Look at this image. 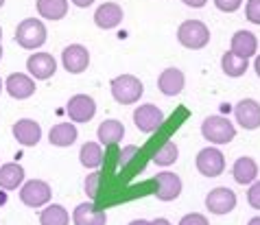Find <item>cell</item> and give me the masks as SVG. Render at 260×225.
I'll use <instances>...</instances> for the list:
<instances>
[{"label":"cell","instance_id":"cell-5","mask_svg":"<svg viewBox=\"0 0 260 225\" xmlns=\"http://www.w3.org/2000/svg\"><path fill=\"white\" fill-rule=\"evenodd\" d=\"M53 197V190L44 179H28L20 188V201L28 208H42Z\"/></svg>","mask_w":260,"mask_h":225},{"label":"cell","instance_id":"cell-2","mask_svg":"<svg viewBox=\"0 0 260 225\" xmlns=\"http://www.w3.org/2000/svg\"><path fill=\"white\" fill-rule=\"evenodd\" d=\"M177 40L184 48L199 50L210 44V28H208L201 20H186L177 28Z\"/></svg>","mask_w":260,"mask_h":225},{"label":"cell","instance_id":"cell-31","mask_svg":"<svg viewBox=\"0 0 260 225\" xmlns=\"http://www.w3.org/2000/svg\"><path fill=\"white\" fill-rule=\"evenodd\" d=\"M245 16L251 24H260V0H247L245 5Z\"/></svg>","mask_w":260,"mask_h":225},{"label":"cell","instance_id":"cell-38","mask_svg":"<svg viewBox=\"0 0 260 225\" xmlns=\"http://www.w3.org/2000/svg\"><path fill=\"white\" fill-rule=\"evenodd\" d=\"M254 70H256V75L260 77V55H256V61H254Z\"/></svg>","mask_w":260,"mask_h":225},{"label":"cell","instance_id":"cell-26","mask_svg":"<svg viewBox=\"0 0 260 225\" xmlns=\"http://www.w3.org/2000/svg\"><path fill=\"white\" fill-rule=\"evenodd\" d=\"M221 68H223V72H225L228 77H243L245 72H247V68H249V59H243V57H238V55H234V53H228L221 57Z\"/></svg>","mask_w":260,"mask_h":225},{"label":"cell","instance_id":"cell-21","mask_svg":"<svg viewBox=\"0 0 260 225\" xmlns=\"http://www.w3.org/2000/svg\"><path fill=\"white\" fill-rule=\"evenodd\" d=\"M24 184V169L16 162H7L0 166V188L3 190H16Z\"/></svg>","mask_w":260,"mask_h":225},{"label":"cell","instance_id":"cell-34","mask_svg":"<svg viewBox=\"0 0 260 225\" xmlns=\"http://www.w3.org/2000/svg\"><path fill=\"white\" fill-rule=\"evenodd\" d=\"M177 225H210V223H208V219H206L204 214H199V212H190V214L182 216V221H179Z\"/></svg>","mask_w":260,"mask_h":225},{"label":"cell","instance_id":"cell-17","mask_svg":"<svg viewBox=\"0 0 260 225\" xmlns=\"http://www.w3.org/2000/svg\"><path fill=\"white\" fill-rule=\"evenodd\" d=\"M122 22V7L116 3H105L101 5L94 13V24L103 31H112Z\"/></svg>","mask_w":260,"mask_h":225},{"label":"cell","instance_id":"cell-36","mask_svg":"<svg viewBox=\"0 0 260 225\" xmlns=\"http://www.w3.org/2000/svg\"><path fill=\"white\" fill-rule=\"evenodd\" d=\"M70 3L75 5V7H81V9H85V7H90L94 0H70Z\"/></svg>","mask_w":260,"mask_h":225},{"label":"cell","instance_id":"cell-44","mask_svg":"<svg viewBox=\"0 0 260 225\" xmlns=\"http://www.w3.org/2000/svg\"><path fill=\"white\" fill-rule=\"evenodd\" d=\"M3 5H5V0H0V7H3Z\"/></svg>","mask_w":260,"mask_h":225},{"label":"cell","instance_id":"cell-27","mask_svg":"<svg viewBox=\"0 0 260 225\" xmlns=\"http://www.w3.org/2000/svg\"><path fill=\"white\" fill-rule=\"evenodd\" d=\"M79 159L85 169H99L103 164V149L99 142H85L79 151Z\"/></svg>","mask_w":260,"mask_h":225},{"label":"cell","instance_id":"cell-6","mask_svg":"<svg viewBox=\"0 0 260 225\" xmlns=\"http://www.w3.org/2000/svg\"><path fill=\"white\" fill-rule=\"evenodd\" d=\"M197 171L204 177H219L225 171V157L219 149L206 147L197 153Z\"/></svg>","mask_w":260,"mask_h":225},{"label":"cell","instance_id":"cell-24","mask_svg":"<svg viewBox=\"0 0 260 225\" xmlns=\"http://www.w3.org/2000/svg\"><path fill=\"white\" fill-rule=\"evenodd\" d=\"M38 13L44 20H61L68 13V0H38Z\"/></svg>","mask_w":260,"mask_h":225},{"label":"cell","instance_id":"cell-3","mask_svg":"<svg viewBox=\"0 0 260 225\" xmlns=\"http://www.w3.org/2000/svg\"><path fill=\"white\" fill-rule=\"evenodd\" d=\"M112 88V97L116 103L120 105H132V103H138L142 92H144V85L138 77L134 75H120L116 79H112L110 83Z\"/></svg>","mask_w":260,"mask_h":225},{"label":"cell","instance_id":"cell-10","mask_svg":"<svg viewBox=\"0 0 260 225\" xmlns=\"http://www.w3.org/2000/svg\"><path fill=\"white\" fill-rule=\"evenodd\" d=\"M26 70L28 75L38 81H46L57 72V61L50 53H33L26 59Z\"/></svg>","mask_w":260,"mask_h":225},{"label":"cell","instance_id":"cell-9","mask_svg":"<svg viewBox=\"0 0 260 225\" xmlns=\"http://www.w3.org/2000/svg\"><path fill=\"white\" fill-rule=\"evenodd\" d=\"M61 63L70 75H81L90 66V50L83 44H70L61 50Z\"/></svg>","mask_w":260,"mask_h":225},{"label":"cell","instance_id":"cell-30","mask_svg":"<svg viewBox=\"0 0 260 225\" xmlns=\"http://www.w3.org/2000/svg\"><path fill=\"white\" fill-rule=\"evenodd\" d=\"M101 179H103V175H101V173H90L88 179H85V192H88V197H90V199H96Z\"/></svg>","mask_w":260,"mask_h":225},{"label":"cell","instance_id":"cell-14","mask_svg":"<svg viewBox=\"0 0 260 225\" xmlns=\"http://www.w3.org/2000/svg\"><path fill=\"white\" fill-rule=\"evenodd\" d=\"M155 181H157L155 195L160 201H173L182 195V179H179V175H175V173H169V171L157 173Z\"/></svg>","mask_w":260,"mask_h":225},{"label":"cell","instance_id":"cell-41","mask_svg":"<svg viewBox=\"0 0 260 225\" xmlns=\"http://www.w3.org/2000/svg\"><path fill=\"white\" fill-rule=\"evenodd\" d=\"M3 88H5V81H3V79H0V92H3Z\"/></svg>","mask_w":260,"mask_h":225},{"label":"cell","instance_id":"cell-23","mask_svg":"<svg viewBox=\"0 0 260 225\" xmlns=\"http://www.w3.org/2000/svg\"><path fill=\"white\" fill-rule=\"evenodd\" d=\"M232 175L234 179L238 181V184H254L256 177H258V164H256V159H251V157H238L234 166H232Z\"/></svg>","mask_w":260,"mask_h":225},{"label":"cell","instance_id":"cell-1","mask_svg":"<svg viewBox=\"0 0 260 225\" xmlns=\"http://www.w3.org/2000/svg\"><path fill=\"white\" fill-rule=\"evenodd\" d=\"M46 38H48V31L44 22L38 18H26L16 28V42L26 50L42 48L46 44Z\"/></svg>","mask_w":260,"mask_h":225},{"label":"cell","instance_id":"cell-37","mask_svg":"<svg viewBox=\"0 0 260 225\" xmlns=\"http://www.w3.org/2000/svg\"><path fill=\"white\" fill-rule=\"evenodd\" d=\"M149 225H171V221H169V219H164V216H157V219L149 221Z\"/></svg>","mask_w":260,"mask_h":225},{"label":"cell","instance_id":"cell-4","mask_svg":"<svg viewBox=\"0 0 260 225\" xmlns=\"http://www.w3.org/2000/svg\"><path fill=\"white\" fill-rule=\"evenodd\" d=\"M201 136L212 144H230L236 138V127L225 116H208L201 125Z\"/></svg>","mask_w":260,"mask_h":225},{"label":"cell","instance_id":"cell-40","mask_svg":"<svg viewBox=\"0 0 260 225\" xmlns=\"http://www.w3.org/2000/svg\"><path fill=\"white\" fill-rule=\"evenodd\" d=\"M247 225H260V216H254V219H249Z\"/></svg>","mask_w":260,"mask_h":225},{"label":"cell","instance_id":"cell-35","mask_svg":"<svg viewBox=\"0 0 260 225\" xmlns=\"http://www.w3.org/2000/svg\"><path fill=\"white\" fill-rule=\"evenodd\" d=\"M182 3L188 5V7H192V9H201V7H206L208 0H182Z\"/></svg>","mask_w":260,"mask_h":225},{"label":"cell","instance_id":"cell-19","mask_svg":"<svg viewBox=\"0 0 260 225\" xmlns=\"http://www.w3.org/2000/svg\"><path fill=\"white\" fill-rule=\"evenodd\" d=\"M72 223L75 225H105L107 214L94 203H79L72 212Z\"/></svg>","mask_w":260,"mask_h":225},{"label":"cell","instance_id":"cell-7","mask_svg":"<svg viewBox=\"0 0 260 225\" xmlns=\"http://www.w3.org/2000/svg\"><path fill=\"white\" fill-rule=\"evenodd\" d=\"M66 112L72 122H90L96 114V103L88 94H75V97H70V101H68Z\"/></svg>","mask_w":260,"mask_h":225},{"label":"cell","instance_id":"cell-43","mask_svg":"<svg viewBox=\"0 0 260 225\" xmlns=\"http://www.w3.org/2000/svg\"><path fill=\"white\" fill-rule=\"evenodd\" d=\"M0 42H3V28H0Z\"/></svg>","mask_w":260,"mask_h":225},{"label":"cell","instance_id":"cell-29","mask_svg":"<svg viewBox=\"0 0 260 225\" xmlns=\"http://www.w3.org/2000/svg\"><path fill=\"white\" fill-rule=\"evenodd\" d=\"M140 153V149L136 147V144H129V147H125L118 153V169H125V166H129L136 159V155Z\"/></svg>","mask_w":260,"mask_h":225},{"label":"cell","instance_id":"cell-25","mask_svg":"<svg viewBox=\"0 0 260 225\" xmlns=\"http://www.w3.org/2000/svg\"><path fill=\"white\" fill-rule=\"evenodd\" d=\"M68 223H70V214L59 203H50L48 208L40 212V225H68Z\"/></svg>","mask_w":260,"mask_h":225},{"label":"cell","instance_id":"cell-22","mask_svg":"<svg viewBox=\"0 0 260 225\" xmlns=\"http://www.w3.org/2000/svg\"><path fill=\"white\" fill-rule=\"evenodd\" d=\"M77 138H79V132L72 122H59V125H55L48 132V142L53 147H70V144L77 142Z\"/></svg>","mask_w":260,"mask_h":225},{"label":"cell","instance_id":"cell-39","mask_svg":"<svg viewBox=\"0 0 260 225\" xmlns=\"http://www.w3.org/2000/svg\"><path fill=\"white\" fill-rule=\"evenodd\" d=\"M129 225H149V221H144V219H134Z\"/></svg>","mask_w":260,"mask_h":225},{"label":"cell","instance_id":"cell-20","mask_svg":"<svg viewBox=\"0 0 260 225\" xmlns=\"http://www.w3.org/2000/svg\"><path fill=\"white\" fill-rule=\"evenodd\" d=\"M122 136H125V127H122L120 120H114V118L103 120L96 129V138L103 147H114V144H118L122 140Z\"/></svg>","mask_w":260,"mask_h":225},{"label":"cell","instance_id":"cell-8","mask_svg":"<svg viewBox=\"0 0 260 225\" xmlns=\"http://www.w3.org/2000/svg\"><path fill=\"white\" fill-rule=\"evenodd\" d=\"M164 122V112L157 105L144 103L140 107H136L134 112V125L140 129L142 134H153L157 127Z\"/></svg>","mask_w":260,"mask_h":225},{"label":"cell","instance_id":"cell-32","mask_svg":"<svg viewBox=\"0 0 260 225\" xmlns=\"http://www.w3.org/2000/svg\"><path fill=\"white\" fill-rule=\"evenodd\" d=\"M247 201L254 210H260V179H256L247 190Z\"/></svg>","mask_w":260,"mask_h":225},{"label":"cell","instance_id":"cell-33","mask_svg":"<svg viewBox=\"0 0 260 225\" xmlns=\"http://www.w3.org/2000/svg\"><path fill=\"white\" fill-rule=\"evenodd\" d=\"M216 5V9L223 11V13H234L238 7L243 5V0H212Z\"/></svg>","mask_w":260,"mask_h":225},{"label":"cell","instance_id":"cell-13","mask_svg":"<svg viewBox=\"0 0 260 225\" xmlns=\"http://www.w3.org/2000/svg\"><path fill=\"white\" fill-rule=\"evenodd\" d=\"M234 116L238 120V125L243 129H258L260 127V103L254 99H243L241 103H236L234 107Z\"/></svg>","mask_w":260,"mask_h":225},{"label":"cell","instance_id":"cell-11","mask_svg":"<svg viewBox=\"0 0 260 225\" xmlns=\"http://www.w3.org/2000/svg\"><path fill=\"white\" fill-rule=\"evenodd\" d=\"M206 208L210 210L212 214H228L236 208V195L234 190H230L225 186H219L214 190L208 192L206 197Z\"/></svg>","mask_w":260,"mask_h":225},{"label":"cell","instance_id":"cell-12","mask_svg":"<svg viewBox=\"0 0 260 225\" xmlns=\"http://www.w3.org/2000/svg\"><path fill=\"white\" fill-rule=\"evenodd\" d=\"M35 88H38V85H35V79L24 75V72H11L5 81V90L9 92L11 99H18V101L33 97Z\"/></svg>","mask_w":260,"mask_h":225},{"label":"cell","instance_id":"cell-15","mask_svg":"<svg viewBox=\"0 0 260 225\" xmlns=\"http://www.w3.org/2000/svg\"><path fill=\"white\" fill-rule=\"evenodd\" d=\"M184 85H186V77L179 68H166V70H162V75L157 77V90H160L164 97H177V94L184 90Z\"/></svg>","mask_w":260,"mask_h":225},{"label":"cell","instance_id":"cell-16","mask_svg":"<svg viewBox=\"0 0 260 225\" xmlns=\"http://www.w3.org/2000/svg\"><path fill=\"white\" fill-rule=\"evenodd\" d=\"M13 138L22 144V147H35V144L40 142V138H42V127H40V122H35L31 118H22V120H18L16 125H13Z\"/></svg>","mask_w":260,"mask_h":225},{"label":"cell","instance_id":"cell-28","mask_svg":"<svg viewBox=\"0 0 260 225\" xmlns=\"http://www.w3.org/2000/svg\"><path fill=\"white\" fill-rule=\"evenodd\" d=\"M177 157H179L177 144H175V142H171V140H166L162 147L153 153V162H155L157 166H171V164H175V162H177Z\"/></svg>","mask_w":260,"mask_h":225},{"label":"cell","instance_id":"cell-18","mask_svg":"<svg viewBox=\"0 0 260 225\" xmlns=\"http://www.w3.org/2000/svg\"><path fill=\"white\" fill-rule=\"evenodd\" d=\"M230 53H234L243 59H249L258 53V40L251 31H236L232 35V44H230Z\"/></svg>","mask_w":260,"mask_h":225},{"label":"cell","instance_id":"cell-42","mask_svg":"<svg viewBox=\"0 0 260 225\" xmlns=\"http://www.w3.org/2000/svg\"><path fill=\"white\" fill-rule=\"evenodd\" d=\"M0 59H3V46H0Z\"/></svg>","mask_w":260,"mask_h":225}]
</instances>
